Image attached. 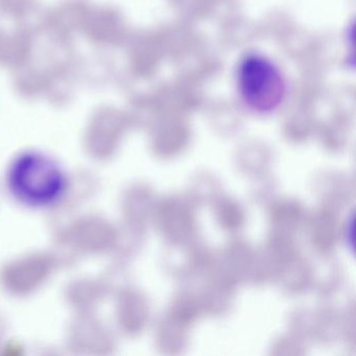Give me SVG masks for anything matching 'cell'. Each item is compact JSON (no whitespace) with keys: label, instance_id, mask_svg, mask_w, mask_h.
I'll use <instances>...</instances> for the list:
<instances>
[{"label":"cell","instance_id":"cell-1","mask_svg":"<svg viewBox=\"0 0 356 356\" xmlns=\"http://www.w3.org/2000/svg\"><path fill=\"white\" fill-rule=\"evenodd\" d=\"M66 177L47 156L28 152L18 156L9 168L8 186L12 195L30 207H49L66 191Z\"/></svg>","mask_w":356,"mask_h":356},{"label":"cell","instance_id":"cell-2","mask_svg":"<svg viewBox=\"0 0 356 356\" xmlns=\"http://www.w3.org/2000/svg\"><path fill=\"white\" fill-rule=\"evenodd\" d=\"M235 87L245 109L258 115L274 113L287 97V82L282 70L261 54H248L239 61Z\"/></svg>","mask_w":356,"mask_h":356}]
</instances>
